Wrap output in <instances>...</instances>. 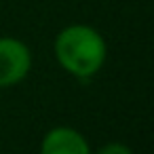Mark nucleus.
Returning <instances> with one entry per match:
<instances>
[{
    "instance_id": "nucleus-1",
    "label": "nucleus",
    "mask_w": 154,
    "mask_h": 154,
    "mask_svg": "<svg viewBox=\"0 0 154 154\" xmlns=\"http://www.w3.org/2000/svg\"><path fill=\"white\" fill-rule=\"evenodd\" d=\"M106 53L108 47L103 36L85 23L68 26L55 38V57L59 66L78 78L97 74L106 61Z\"/></svg>"
},
{
    "instance_id": "nucleus-2",
    "label": "nucleus",
    "mask_w": 154,
    "mask_h": 154,
    "mask_svg": "<svg viewBox=\"0 0 154 154\" xmlns=\"http://www.w3.org/2000/svg\"><path fill=\"white\" fill-rule=\"evenodd\" d=\"M32 68V55L26 42L2 36L0 38V87L21 82Z\"/></svg>"
},
{
    "instance_id": "nucleus-3",
    "label": "nucleus",
    "mask_w": 154,
    "mask_h": 154,
    "mask_svg": "<svg viewBox=\"0 0 154 154\" xmlns=\"http://www.w3.org/2000/svg\"><path fill=\"white\" fill-rule=\"evenodd\" d=\"M40 154H91V150L78 131L70 127H55L45 135Z\"/></svg>"
},
{
    "instance_id": "nucleus-4",
    "label": "nucleus",
    "mask_w": 154,
    "mask_h": 154,
    "mask_svg": "<svg viewBox=\"0 0 154 154\" xmlns=\"http://www.w3.org/2000/svg\"><path fill=\"white\" fill-rule=\"evenodd\" d=\"M97 154H133L125 143H108V146H103Z\"/></svg>"
}]
</instances>
